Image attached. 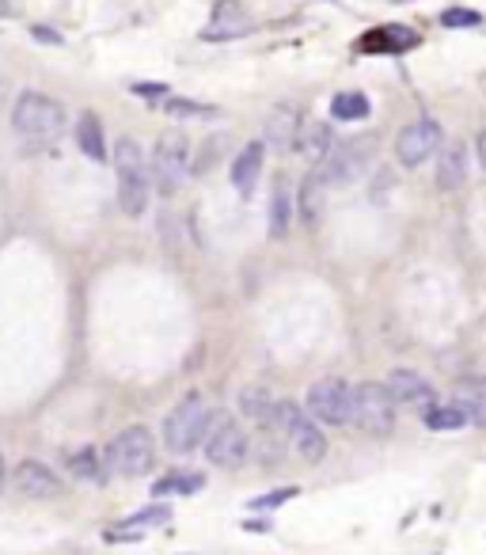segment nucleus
Wrapping results in <instances>:
<instances>
[{
  "label": "nucleus",
  "mask_w": 486,
  "mask_h": 555,
  "mask_svg": "<svg viewBox=\"0 0 486 555\" xmlns=\"http://www.w3.org/2000/svg\"><path fill=\"white\" fill-rule=\"evenodd\" d=\"M114 172H118V206L126 217H141L149 210V191H152V168L145 153L137 149V141L122 137L114 145Z\"/></svg>",
  "instance_id": "obj_1"
},
{
  "label": "nucleus",
  "mask_w": 486,
  "mask_h": 555,
  "mask_svg": "<svg viewBox=\"0 0 486 555\" xmlns=\"http://www.w3.org/2000/svg\"><path fill=\"white\" fill-rule=\"evenodd\" d=\"M213 422L217 419L209 411L206 396L190 392V396H183L171 407L168 419H164V445H168L171 453H190V449H198V441H206Z\"/></svg>",
  "instance_id": "obj_2"
},
{
  "label": "nucleus",
  "mask_w": 486,
  "mask_h": 555,
  "mask_svg": "<svg viewBox=\"0 0 486 555\" xmlns=\"http://www.w3.org/2000/svg\"><path fill=\"white\" fill-rule=\"evenodd\" d=\"M103 464L111 476H145L156 464V441L145 426H126L103 449Z\"/></svg>",
  "instance_id": "obj_3"
},
{
  "label": "nucleus",
  "mask_w": 486,
  "mask_h": 555,
  "mask_svg": "<svg viewBox=\"0 0 486 555\" xmlns=\"http://www.w3.org/2000/svg\"><path fill=\"white\" fill-rule=\"evenodd\" d=\"M270 430H278L281 438L289 441L293 449H297L304 460H323L327 457V438H323V430H319V422L293 400H278L274 407V426Z\"/></svg>",
  "instance_id": "obj_4"
},
{
  "label": "nucleus",
  "mask_w": 486,
  "mask_h": 555,
  "mask_svg": "<svg viewBox=\"0 0 486 555\" xmlns=\"http://www.w3.org/2000/svg\"><path fill=\"white\" fill-rule=\"evenodd\" d=\"M395 396L388 384L361 381L354 384V426L365 434H392L395 430Z\"/></svg>",
  "instance_id": "obj_5"
},
{
  "label": "nucleus",
  "mask_w": 486,
  "mask_h": 555,
  "mask_svg": "<svg viewBox=\"0 0 486 555\" xmlns=\"http://www.w3.org/2000/svg\"><path fill=\"white\" fill-rule=\"evenodd\" d=\"M304 407L323 426H350L354 422V384L338 381V377H323L308 388Z\"/></svg>",
  "instance_id": "obj_6"
},
{
  "label": "nucleus",
  "mask_w": 486,
  "mask_h": 555,
  "mask_svg": "<svg viewBox=\"0 0 486 555\" xmlns=\"http://www.w3.org/2000/svg\"><path fill=\"white\" fill-rule=\"evenodd\" d=\"M12 126L23 137H54L65 126V111L61 103L42 92H23L12 107Z\"/></svg>",
  "instance_id": "obj_7"
},
{
  "label": "nucleus",
  "mask_w": 486,
  "mask_h": 555,
  "mask_svg": "<svg viewBox=\"0 0 486 555\" xmlns=\"http://www.w3.org/2000/svg\"><path fill=\"white\" fill-rule=\"evenodd\" d=\"M373 156H376V137H350V141L335 145L331 153L319 160V172H323V179L331 187H342V183H354L357 175L373 164Z\"/></svg>",
  "instance_id": "obj_8"
},
{
  "label": "nucleus",
  "mask_w": 486,
  "mask_h": 555,
  "mask_svg": "<svg viewBox=\"0 0 486 555\" xmlns=\"http://www.w3.org/2000/svg\"><path fill=\"white\" fill-rule=\"evenodd\" d=\"M152 183L160 187V194H175L183 187V179L190 172V153H187V137L179 134V130H171L156 141V149H152Z\"/></svg>",
  "instance_id": "obj_9"
},
{
  "label": "nucleus",
  "mask_w": 486,
  "mask_h": 555,
  "mask_svg": "<svg viewBox=\"0 0 486 555\" xmlns=\"http://www.w3.org/2000/svg\"><path fill=\"white\" fill-rule=\"evenodd\" d=\"M247 453H251V441H247V434H243L240 422L217 419L213 426H209V434H206L209 464L236 472V468H243V464H247Z\"/></svg>",
  "instance_id": "obj_10"
},
{
  "label": "nucleus",
  "mask_w": 486,
  "mask_h": 555,
  "mask_svg": "<svg viewBox=\"0 0 486 555\" xmlns=\"http://www.w3.org/2000/svg\"><path fill=\"white\" fill-rule=\"evenodd\" d=\"M441 122H433V118H418V122H407L399 137H395V156H399V164L403 168H418V164H426L437 149H441Z\"/></svg>",
  "instance_id": "obj_11"
},
{
  "label": "nucleus",
  "mask_w": 486,
  "mask_h": 555,
  "mask_svg": "<svg viewBox=\"0 0 486 555\" xmlns=\"http://www.w3.org/2000/svg\"><path fill=\"white\" fill-rule=\"evenodd\" d=\"M388 392L395 396V403H403V407H414V411H430L433 403H437V392H433V384L422 377V373H414V369H392L388 377Z\"/></svg>",
  "instance_id": "obj_12"
},
{
  "label": "nucleus",
  "mask_w": 486,
  "mask_h": 555,
  "mask_svg": "<svg viewBox=\"0 0 486 555\" xmlns=\"http://www.w3.org/2000/svg\"><path fill=\"white\" fill-rule=\"evenodd\" d=\"M251 27H255V20L243 12V4H236V0H221V4H213V16H209V23L202 27V39L206 42L243 39Z\"/></svg>",
  "instance_id": "obj_13"
},
{
  "label": "nucleus",
  "mask_w": 486,
  "mask_h": 555,
  "mask_svg": "<svg viewBox=\"0 0 486 555\" xmlns=\"http://www.w3.org/2000/svg\"><path fill=\"white\" fill-rule=\"evenodd\" d=\"M12 483H16L19 495H27V498L61 495V479H57L54 468H46L42 460H19L16 472H12Z\"/></svg>",
  "instance_id": "obj_14"
},
{
  "label": "nucleus",
  "mask_w": 486,
  "mask_h": 555,
  "mask_svg": "<svg viewBox=\"0 0 486 555\" xmlns=\"http://www.w3.org/2000/svg\"><path fill=\"white\" fill-rule=\"evenodd\" d=\"M357 46H361L365 54H407V50L418 46V31H414V27H403V23H384V27L365 31Z\"/></svg>",
  "instance_id": "obj_15"
},
{
  "label": "nucleus",
  "mask_w": 486,
  "mask_h": 555,
  "mask_svg": "<svg viewBox=\"0 0 486 555\" xmlns=\"http://www.w3.org/2000/svg\"><path fill=\"white\" fill-rule=\"evenodd\" d=\"M262 156H266V145H262V141H251V145H243L240 156L232 160V183H236V191L240 194L255 191L259 172H262Z\"/></svg>",
  "instance_id": "obj_16"
},
{
  "label": "nucleus",
  "mask_w": 486,
  "mask_h": 555,
  "mask_svg": "<svg viewBox=\"0 0 486 555\" xmlns=\"http://www.w3.org/2000/svg\"><path fill=\"white\" fill-rule=\"evenodd\" d=\"M468 179V149L464 145H449L441 149V160H437V187L445 194L460 191Z\"/></svg>",
  "instance_id": "obj_17"
},
{
  "label": "nucleus",
  "mask_w": 486,
  "mask_h": 555,
  "mask_svg": "<svg viewBox=\"0 0 486 555\" xmlns=\"http://www.w3.org/2000/svg\"><path fill=\"white\" fill-rule=\"evenodd\" d=\"M76 145H80V153L95 160V164H107V141H103V126H99V118L92 111H84V115L76 118Z\"/></svg>",
  "instance_id": "obj_18"
},
{
  "label": "nucleus",
  "mask_w": 486,
  "mask_h": 555,
  "mask_svg": "<svg viewBox=\"0 0 486 555\" xmlns=\"http://www.w3.org/2000/svg\"><path fill=\"white\" fill-rule=\"evenodd\" d=\"M274 407H278V400L266 392V388H259V384H247L240 392V411H243V419H251V422H259V426H274Z\"/></svg>",
  "instance_id": "obj_19"
},
{
  "label": "nucleus",
  "mask_w": 486,
  "mask_h": 555,
  "mask_svg": "<svg viewBox=\"0 0 486 555\" xmlns=\"http://www.w3.org/2000/svg\"><path fill=\"white\" fill-rule=\"evenodd\" d=\"M327 179H323V172H308L304 175V183H300V217L312 225V221H319V213H323V198H327Z\"/></svg>",
  "instance_id": "obj_20"
},
{
  "label": "nucleus",
  "mask_w": 486,
  "mask_h": 555,
  "mask_svg": "<svg viewBox=\"0 0 486 555\" xmlns=\"http://www.w3.org/2000/svg\"><path fill=\"white\" fill-rule=\"evenodd\" d=\"M293 149H297L300 156H308V160H323V156L335 149V145H331V126H323V122L300 126L297 145H293Z\"/></svg>",
  "instance_id": "obj_21"
},
{
  "label": "nucleus",
  "mask_w": 486,
  "mask_h": 555,
  "mask_svg": "<svg viewBox=\"0 0 486 555\" xmlns=\"http://www.w3.org/2000/svg\"><path fill=\"white\" fill-rule=\"evenodd\" d=\"M289 221H293V194H289V183L278 179L274 194H270V236L281 240L289 232Z\"/></svg>",
  "instance_id": "obj_22"
},
{
  "label": "nucleus",
  "mask_w": 486,
  "mask_h": 555,
  "mask_svg": "<svg viewBox=\"0 0 486 555\" xmlns=\"http://www.w3.org/2000/svg\"><path fill=\"white\" fill-rule=\"evenodd\" d=\"M300 126H304V122H300L297 111L281 107L278 115L270 118V130H266V137H270V145H278V149H293V145H297Z\"/></svg>",
  "instance_id": "obj_23"
},
{
  "label": "nucleus",
  "mask_w": 486,
  "mask_h": 555,
  "mask_svg": "<svg viewBox=\"0 0 486 555\" xmlns=\"http://www.w3.org/2000/svg\"><path fill=\"white\" fill-rule=\"evenodd\" d=\"M202 487H206V476H198V472H168L164 479H156L152 495H156V498H168V495H198Z\"/></svg>",
  "instance_id": "obj_24"
},
{
  "label": "nucleus",
  "mask_w": 486,
  "mask_h": 555,
  "mask_svg": "<svg viewBox=\"0 0 486 555\" xmlns=\"http://www.w3.org/2000/svg\"><path fill=\"white\" fill-rule=\"evenodd\" d=\"M452 403L468 415L471 426H486V384H460Z\"/></svg>",
  "instance_id": "obj_25"
},
{
  "label": "nucleus",
  "mask_w": 486,
  "mask_h": 555,
  "mask_svg": "<svg viewBox=\"0 0 486 555\" xmlns=\"http://www.w3.org/2000/svg\"><path fill=\"white\" fill-rule=\"evenodd\" d=\"M422 419L430 430H464V426H471L468 415L456 403H433L430 411H422Z\"/></svg>",
  "instance_id": "obj_26"
},
{
  "label": "nucleus",
  "mask_w": 486,
  "mask_h": 555,
  "mask_svg": "<svg viewBox=\"0 0 486 555\" xmlns=\"http://www.w3.org/2000/svg\"><path fill=\"white\" fill-rule=\"evenodd\" d=\"M331 115L338 122H361V118H369V99L365 92H338L331 99Z\"/></svg>",
  "instance_id": "obj_27"
},
{
  "label": "nucleus",
  "mask_w": 486,
  "mask_h": 555,
  "mask_svg": "<svg viewBox=\"0 0 486 555\" xmlns=\"http://www.w3.org/2000/svg\"><path fill=\"white\" fill-rule=\"evenodd\" d=\"M69 472L76 479H99L107 472V464H103V453H95V449H80L69 457Z\"/></svg>",
  "instance_id": "obj_28"
},
{
  "label": "nucleus",
  "mask_w": 486,
  "mask_h": 555,
  "mask_svg": "<svg viewBox=\"0 0 486 555\" xmlns=\"http://www.w3.org/2000/svg\"><path fill=\"white\" fill-rule=\"evenodd\" d=\"M168 517H171L168 506L156 502V506H145V510H137V514L126 517V525H133V529H149V525H164Z\"/></svg>",
  "instance_id": "obj_29"
},
{
  "label": "nucleus",
  "mask_w": 486,
  "mask_h": 555,
  "mask_svg": "<svg viewBox=\"0 0 486 555\" xmlns=\"http://www.w3.org/2000/svg\"><path fill=\"white\" fill-rule=\"evenodd\" d=\"M164 111L175 118H198V115H213V107L206 103H194V99H168L164 103Z\"/></svg>",
  "instance_id": "obj_30"
},
{
  "label": "nucleus",
  "mask_w": 486,
  "mask_h": 555,
  "mask_svg": "<svg viewBox=\"0 0 486 555\" xmlns=\"http://www.w3.org/2000/svg\"><path fill=\"white\" fill-rule=\"evenodd\" d=\"M297 495H300V487H281V491H270V495L251 498L247 506H251V510H274V506H281V502H289V498H297Z\"/></svg>",
  "instance_id": "obj_31"
},
{
  "label": "nucleus",
  "mask_w": 486,
  "mask_h": 555,
  "mask_svg": "<svg viewBox=\"0 0 486 555\" xmlns=\"http://www.w3.org/2000/svg\"><path fill=\"white\" fill-rule=\"evenodd\" d=\"M483 16L479 12H471V8H449V12H441V27H479Z\"/></svg>",
  "instance_id": "obj_32"
},
{
  "label": "nucleus",
  "mask_w": 486,
  "mask_h": 555,
  "mask_svg": "<svg viewBox=\"0 0 486 555\" xmlns=\"http://www.w3.org/2000/svg\"><path fill=\"white\" fill-rule=\"evenodd\" d=\"M141 533H145V529H107V533H103V540H111V544H133V540H141Z\"/></svg>",
  "instance_id": "obj_33"
},
{
  "label": "nucleus",
  "mask_w": 486,
  "mask_h": 555,
  "mask_svg": "<svg viewBox=\"0 0 486 555\" xmlns=\"http://www.w3.org/2000/svg\"><path fill=\"white\" fill-rule=\"evenodd\" d=\"M475 153H479V160H483V168H486V130L479 134V141H475Z\"/></svg>",
  "instance_id": "obj_34"
},
{
  "label": "nucleus",
  "mask_w": 486,
  "mask_h": 555,
  "mask_svg": "<svg viewBox=\"0 0 486 555\" xmlns=\"http://www.w3.org/2000/svg\"><path fill=\"white\" fill-rule=\"evenodd\" d=\"M35 35H38V39H42V42H54V46H57V42H61V39H57V35H54V31H46V27H35Z\"/></svg>",
  "instance_id": "obj_35"
},
{
  "label": "nucleus",
  "mask_w": 486,
  "mask_h": 555,
  "mask_svg": "<svg viewBox=\"0 0 486 555\" xmlns=\"http://www.w3.org/2000/svg\"><path fill=\"white\" fill-rule=\"evenodd\" d=\"M243 529H247V533H255V529H259V533H266V529H270V521H247Z\"/></svg>",
  "instance_id": "obj_36"
},
{
  "label": "nucleus",
  "mask_w": 486,
  "mask_h": 555,
  "mask_svg": "<svg viewBox=\"0 0 486 555\" xmlns=\"http://www.w3.org/2000/svg\"><path fill=\"white\" fill-rule=\"evenodd\" d=\"M4 16H12V0H0V20Z\"/></svg>",
  "instance_id": "obj_37"
},
{
  "label": "nucleus",
  "mask_w": 486,
  "mask_h": 555,
  "mask_svg": "<svg viewBox=\"0 0 486 555\" xmlns=\"http://www.w3.org/2000/svg\"><path fill=\"white\" fill-rule=\"evenodd\" d=\"M0 487H4V460H0Z\"/></svg>",
  "instance_id": "obj_38"
},
{
  "label": "nucleus",
  "mask_w": 486,
  "mask_h": 555,
  "mask_svg": "<svg viewBox=\"0 0 486 555\" xmlns=\"http://www.w3.org/2000/svg\"><path fill=\"white\" fill-rule=\"evenodd\" d=\"M392 4H407V0H392Z\"/></svg>",
  "instance_id": "obj_39"
}]
</instances>
